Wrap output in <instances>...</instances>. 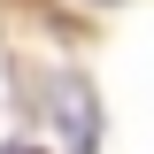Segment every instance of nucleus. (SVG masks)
<instances>
[{
	"mask_svg": "<svg viewBox=\"0 0 154 154\" xmlns=\"http://www.w3.org/2000/svg\"><path fill=\"white\" fill-rule=\"evenodd\" d=\"M0 154H38V146H0Z\"/></svg>",
	"mask_w": 154,
	"mask_h": 154,
	"instance_id": "nucleus-2",
	"label": "nucleus"
},
{
	"mask_svg": "<svg viewBox=\"0 0 154 154\" xmlns=\"http://www.w3.org/2000/svg\"><path fill=\"white\" fill-rule=\"evenodd\" d=\"M54 123H62V139H69L77 154H93V131H100V116H93V93H85L77 77H54Z\"/></svg>",
	"mask_w": 154,
	"mask_h": 154,
	"instance_id": "nucleus-1",
	"label": "nucleus"
}]
</instances>
